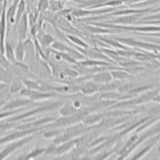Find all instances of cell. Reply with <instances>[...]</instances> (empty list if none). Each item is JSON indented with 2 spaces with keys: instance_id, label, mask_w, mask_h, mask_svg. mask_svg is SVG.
Masks as SVG:
<instances>
[{
  "instance_id": "obj_1",
  "label": "cell",
  "mask_w": 160,
  "mask_h": 160,
  "mask_svg": "<svg viewBox=\"0 0 160 160\" xmlns=\"http://www.w3.org/2000/svg\"><path fill=\"white\" fill-rule=\"evenodd\" d=\"M26 11V4L25 0H21L17 6L16 16H15V23L18 24L20 21L22 16L25 14Z\"/></svg>"
},
{
  "instance_id": "obj_2",
  "label": "cell",
  "mask_w": 160,
  "mask_h": 160,
  "mask_svg": "<svg viewBox=\"0 0 160 160\" xmlns=\"http://www.w3.org/2000/svg\"><path fill=\"white\" fill-rule=\"evenodd\" d=\"M62 0H49V8L51 11H55L62 7Z\"/></svg>"
},
{
  "instance_id": "obj_3",
  "label": "cell",
  "mask_w": 160,
  "mask_h": 160,
  "mask_svg": "<svg viewBox=\"0 0 160 160\" xmlns=\"http://www.w3.org/2000/svg\"><path fill=\"white\" fill-rule=\"evenodd\" d=\"M37 0H25L26 4V10H30L32 11L34 8L35 2Z\"/></svg>"
}]
</instances>
